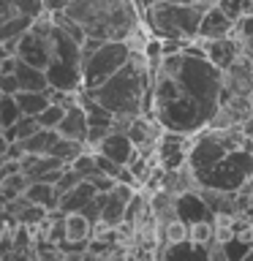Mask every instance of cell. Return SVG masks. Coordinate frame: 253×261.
<instances>
[{
  "label": "cell",
  "instance_id": "cell-13",
  "mask_svg": "<svg viewBox=\"0 0 253 261\" xmlns=\"http://www.w3.org/2000/svg\"><path fill=\"white\" fill-rule=\"evenodd\" d=\"M95 196V188L90 185V179H79L73 188H68L65 193H60L57 199V210L60 212H79L85 204Z\"/></svg>",
  "mask_w": 253,
  "mask_h": 261
},
{
  "label": "cell",
  "instance_id": "cell-20",
  "mask_svg": "<svg viewBox=\"0 0 253 261\" xmlns=\"http://www.w3.org/2000/svg\"><path fill=\"white\" fill-rule=\"evenodd\" d=\"M57 136H60V134H57L55 128H36L28 139H22L19 144H22L24 152H46L49 144H52Z\"/></svg>",
  "mask_w": 253,
  "mask_h": 261
},
{
  "label": "cell",
  "instance_id": "cell-1",
  "mask_svg": "<svg viewBox=\"0 0 253 261\" xmlns=\"http://www.w3.org/2000/svg\"><path fill=\"white\" fill-rule=\"evenodd\" d=\"M223 95V71L215 68L196 41L174 55H161L150 68V90L147 103L153 120L163 130L196 134L215 114Z\"/></svg>",
  "mask_w": 253,
  "mask_h": 261
},
{
  "label": "cell",
  "instance_id": "cell-19",
  "mask_svg": "<svg viewBox=\"0 0 253 261\" xmlns=\"http://www.w3.org/2000/svg\"><path fill=\"white\" fill-rule=\"evenodd\" d=\"M232 36L237 38V44H240V49H242V52L253 57V11L242 14L240 19L234 22V28H232Z\"/></svg>",
  "mask_w": 253,
  "mask_h": 261
},
{
  "label": "cell",
  "instance_id": "cell-6",
  "mask_svg": "<svg viewBox=\"0 0 253 261\" xmlns=\"http://www.w3.org/2000/svg\"><path fill=\"white\" fill-rule=\"evenodd\" d=\"M253 177V144L242 142L232 147L207 174L201 177V188H215V191L237 193Z\"/></svg>",
  "mask_w": 253,
  "mask_h": 261
},
{
  "label": "cell",
  "instance_id": "cell-10",
  "mask_svg": "<svg viewBox=\"0 0 253 261\" xmlns=\"http://www.w3.org/2000/svg\"><path fill=\"white\" fill-rule=\"evenodd\" d=\"M125 134H128V139L134 142V147L139 152L153 155L155 152V142H158V136H161V125L153 117H142V114H136V117L128 120Z\"/></svg>",
  "mask_w": 253,
  "mask_h": 261
},
{
  "label": "cell",
  "instance_id": "cell-21",
  "mask_svg": "<svg viewBox=\"0 0 253 261\" xmlns=\"http://www.w3.org/2000/svg\"><path fill=\"white\" fill-rule=\"evenodd\" d=\"M63 226H65V240H87V237L93 234V226H90L79 212H65Z\"/></svg>",
  "mask_w": 253,
  "mask_h": 261
},
{
  "label": "cell",
  "instance_id": "cell-30",
  "mask_svg": "<svg viewBox=\"0 0 253 261\" xmlns=\"http://www.w3.org/2000/svg\"><path fill=\"white\" fill-rule=\"evenodd\" d=\"M245 258H253V245L248 248V253H245Z\"/></svg>",
  "mask_w": 253,
  "mask_h": 261
},
{
  "label": "cell",
  "instance_id": "cell-27",
  "mask_svg": "<svg viewBox=\"0 0 253 261\" xmlns=\"http://www.w3.org/2000/svg\"><path fill=\"white\" fill-rule=\"evenodd\" d=\"M16 90H19V85H16L14 73H0V93H3V95H14Z\"/></svg>",
  "mask_w": 253,
  "mask_h": 261
},
{
  "label": "cell",
  "instance_id": "cell-29",
  "mask_svg": "<svg viewBox=\"0 0 253 261\" xmlns=\"http://www.w3.org/2000/svg\"><path fill=\"white\" fill-rule=\"evenodd\" d=\"M183 3H212V0H183Z\"/></svg>",
  "mask_w": 253,
  "mask_h": 261
},
{
  "label": "cell",
  "instance_id": "cell-15",
  "mask_svg": "<svg viewBox=\"0 0 253 261\" xmlns=\"http://www.w3.org/2000/svg\"><path fill=\"white\" fill-rule=\"evenodd\" d=\"M22 193H24V199H28L30 204H41L44 210H57L60 193L55 191V185H49V182H28Z\"/></svg>",
  "mask_w": 253,
  "mask_h": 261
},
{
  "label": "cell",
  "instance_id": "cell-3",
  "mask_svg": "<svg viewBox=\"0 0 253 261\" xmlns=\"http://www.w3.org/2000/svg\"><path fill=\"white\" fill-rule=\"evenodd\" d=\"M147 90H150V65H147L142 49H136L109 79L87 90V95H93L114 117V130H125L128 120L142 114L147 103Z\"/></svg>",
  "mask_w": 253,
  "mask_h": 261
},
{
  "label": "cell",
  "instance_id": "cell-2",
  "mask_svg": "<svg viewBox=\"0 0 253 261\" xmlns=\"http://www.w3.org/2000/svg\"><path fill=\"white\" fill-rule=\"evenodd\" d=\"M85 33V38L131 41L142 38V11L136 0H71L60 11Z\"/></svg>",
  "mask_w": 253,
  "mask_h": 261
},
{
  "label": "cell",
  "instance_id": "cell-12",
  "mask_svg": "<svg viewBox=\"0 0 253 261\" xmlns=\"http://www.w3.org/2000/svg\"><path fill=\"white\" fill-rule=\"evenodd\" d=\"M234 19L226 16L215 3H207L201 19H199V30H196V41H207V38H220V36H232Z\"/></svg>",
  "mask_w": 253,
  "mask_h": 261
},
{
  "label": "cell",
  "instance_id": "cell-17",
  "mask_svg": "<svg viewBox=\"0 0 253 261\" xmlns=\"http://www.w3.org/2000/svg\"><path fill=\"white\" fill-rule=\"evenodd\" d=\"M125 204L128 201H122L120 196H114L112 191L106 193V201H104V207H101V220H98L95 226H109V228H117L122 223V212H125Z\"/></svg>",
  "mask_w": 253,
  "mask_h": 261
},
{
  "label": "cell",
  "instance_id": "cell-25",
  "mask_svg": "<svg viewBox=\"0 0 253 261\" xmlns=\"http://www.w3.org/2000/svg\"><path fill=\"white\" fill-rule=\"evenodd\" d=\"M220 11H223L226 16H232V19L237 22L242 14H248V11H253V3L250 0H212Z\"/></svg>",
  "mask_w": 253,
  "mask_h": 261
},
{
  "label": "cell",
  "instance_id": "cell-18",
  "mask_svg": "<svg viewBox=\"0 0 253 261\" xmlns=\"http://www.w3.org/2000/svg\"><path fill=\"white\" fill-rule=\"evenodd\" d=\"M87 144H82V142H73V139H65V136H57L52 144H49V150H46V155H55L57 161H63L65 166L77 158V155L85 150Z\"/></svg>",
  "mask_w": 253,
  "mask_h": 261
},
{
  "label": "cell",
  "instance_id": "cell-28",
  "mask_svg": "<svg viewBox=\"0 0 253 261\" xmlns=\"http://www.w3.org/2000/svg\"><path fill=\"white\" fill-rule=\"evenodd\" d=\"M14 16H22V14H16V8L11 0H0V24L8 22V19H14Z\"/></svg>",
  "mask_w": 253,
  "mask_h": 261
},
{
  "label": "cell",
  "instance_id": "cell-24",
  "mask_svg": "<svg viewBox=\"0 0 253 261\" xmlns=\"http://www.w3.org/2000/svg\"><path fill=\"white\" fill-rule=\"evenodd\" d=\"M19 117H22V112H19V106H16L14 95H3V93H0V128L11 125V122H16Z\"/></svg>",
  "mask_w": 253,
  "mask_h": 261
},
{
  "label": "cell",
  "instance_id": "cell-7",
  "mask_svg": "<svg viewBox=\"0 0 253 261\" xmlns=\"http://www.w3.org/2000/svg\"><path fill=\"white\" fill-rule=\"evenodd\" d=\"M134 52L136 49L131 46V41H101L90 52H82V87L79 90L87 93V90L106 82Z\"/></svg>",
  "mask_w": 253,
  "mask_h": 261
},
{
  "label": "cell",
  "instance_id": "cell-22",
  "mask_svg": "<svg viewBox=\"0 0 253 261\" xmlns=\"http://www.w3.org/2000/svg\"><path fill=\"white\" fill-rule=\"evenodd\" d=\"M63 114H65V101H49L44 109L36 114V122H38V128H57V122H60Z\"/></svg>",
  "mask_w": 253,
  "mask_h": 261
},
{
  "label": "cell",
  "instance_id": "cell-14",
  "mask_svg": "<svg viewBox=\"0 0 253 261\" xmlns=\"http://www.w3.org/2000/svg\"><path fill=\"white\" fill-rule=\"evenodd\" d=\"M14 79L16 85H19V90H46V73L44 68H36V65L24 63L16 57V68H14Z\"/></svg>",
  "mask_w": 253,
  "mask_h": 261
},
{
  "label": "cell",
  "instance_id": "cell-16",
  "mask_svg": "<svg viewBox=\"0 0 253 261\" xmlns=\"http://www.w3.org/2000/svg\"><path fill=\"white\" fill-rule=\"evenodd\" d=\"M14 101H16V106H19L22 114L36 117V114L49 103V93H46V90H16Z\"/></svg>",
  "mask_w": 253,
  "mask_h": 261
},
{
  "label": "cell",
  "instance_id": "cell-9",
  "mask_svg": "<svg viewBox=\"0 0 253 261\" xmlns=\"http://www.w3.org/2000/svg\"><path fill=\"white\" fill-rule=\"evenodd\" d=\"M201 49V55L207 57V60L215 65V68H229L237 57L242 55V49L240 44H237V38L234 36H220V38H207V41H196Z\"/></svg>",
  "mask_w": 253,
  "mask_h": 261
},
{
  "label": "cell",
  "instance_id": "cell-5",
  "mask_svg": "<svg viewBox=\"0 0 253 261\" xmlns=\"http://www.w3.org/2000/svg\"><path fill=\"white\" fill-rule=\"evenodd\" d=\"M207 3H183V0H147L144 22L155 38L196 41L199 19Z\"/></svg>",
  "mask_w": 253,
  "mask_h": 261
},
{
  "label": "cell",
  "instance_id": "cell-8",
  "mask_svg": "<svg viewBox=\"0 0 253 261\" xmlns=\"http://www.w3.org/2000/svg\"><path fill=\"white\" fill-rule=\"evenodd\" d=\"M93 150L101 152V155H106V158L114 161L117 166H128V163L136 158V152H139L136 147H134V142L128 139L125 130H114V128L93 147Z\"/></svg>",
  "mask_w": 253,
  "mask_h": 261
},
{
  "label": "cell",
  "instance_id": "cell-4",
  "mask_svg": "<svg viewBox=\"0 0 253 261\" xmlns=\"http://www.w3.org/2000/svg\"><path fill=\"white\" fill-rule=\"evenodd\" d=\"M46 85L57 93H79L82 87V44L55 19L49 22Z\"/></svg>",
  "mask_w": 253,
  "mask_h": 261
},
{
  "label": "cell",
  "instance_id": "cell-23",
  "mask_svg": "<svg viewBox=\"0 0 253 261\" xmlns=\"http://www.w3.org/2000/svg\"><path fill=\"white\" fill-rule=\"evenodd\" d=\"M44 218H46V210L41 207V204H30V201L16 212V220H19L22 226H28V228H38Z\"/></svg>",
  "mask_w": 253,
  "mask_h": 261
},
{
  "label": "cell",
  "instance_id": "cell-26",
  "mask_svg": "<svg viewBox=\"0 0 253 261\" xmlns=\"http://www.w3.org/2000/svg\"><path fill=\"white\" fill-rule=\"evenodd\" d=\"M85 179H90V185L95 188V193H109L114 188V182H117L112 174H104V171H93V174L85 177Z\"/></svg>",
  "mask_w": 253,
  "mask_h": 261
},
{
  "label": "cell",
  "instance_id": "cell-11",
  "mask_svg": "<svg viewBox=\"0 0 253 261\" xmlns=\"http://www.w3.org/2000/svg\"><path fill=\"white\" fill-rule=\"evenodd\" d=\"M174 215L185 223H196V220H215L212 210L207 207V201L201 199L199 188H191V191H183L174 196Z\"/></svg>",
  "mask_w": 253,
  "mask_h": 261
}]
</instances>
